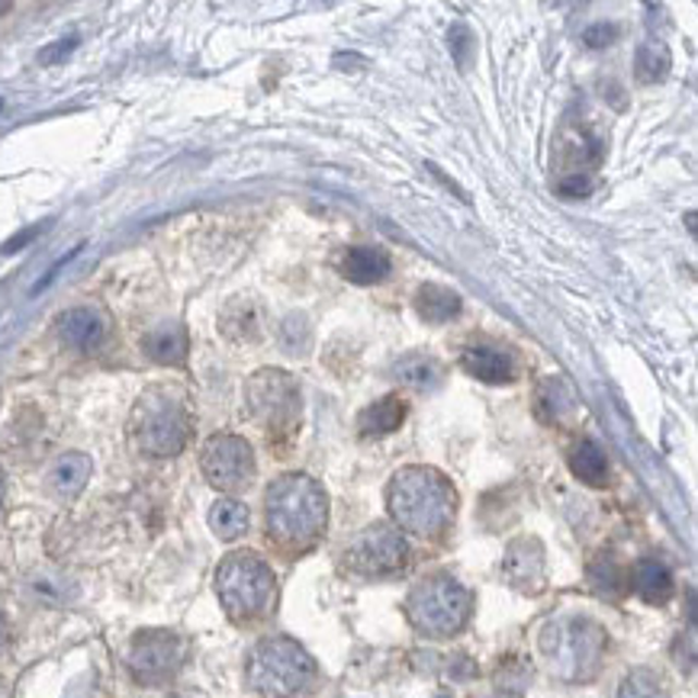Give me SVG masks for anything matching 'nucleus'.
Segmentation results:
<instances>
[{"label": "nucleus", "instance_id": "4be33fe9", "mask_svg": "<svg viewBox=\"0 0 698 698\" xmlns=\"http://www.w3.org/2000/svg\"><path fill=\"white\" fill-rule=\"evenodd\" d=\"M219 329L232 342H255L261 335V322H258L255 303L252 299H232L219 316Z\"/></svg>", "mask_w": 698, "mask_h": 698}, {"label": "nucleus", "instance_id": "ddd939ff", "mask_svg": "<svg viewBox=\"0 0 698 698\" xmlns=\"http://www.w3.org/2000/svg\"><path fill=\"white\" fill-rule=\"evenodd\" d=\"M59 335L74 351H97L107 339V319L90 306H74L59 316Z\"/></svg>", "mask_w": 698, "mask_h": 698}, {"label": "nucleus", "instance_id": "9b49d317", "mask_svg": "<svg viewBox=\"0 0 698 698\" xmlns=\"http://www.w3.org/2000/svg\"><path fill=\"white\" fill-rule=\"evenodd\" d=\"M200 467H204V477L210 480V487H216L219 492H238V489L248 487L258 474L255 451L238 434H212L204 444Z\"/></svg>", "mask_w": 698, "mask_h": 698}, {"label": "nucleus", "instance_id": "a878e982", "mask_svg": "<svg viewBox=\"0 0 698 698\" xmlns=\"http://www.w3.org/2000/svg\"><path fill=\"white\" fill-rule=\"evenodd\" d=\"M589 583H592V589L602 592V596H622V592L628 589L625 570L612 558H605V554L589 563Z\"/></svg>", "mask_w": 698, "mask_h": 698}, {"label": "nucleus", "instance_id": "0eeeda50", "mask_svg": "<svg viewBox=\"0 0 698 698\" xmlns=\"http://www.w3.org/2000/svg\"><path fill=\"white\" fill-rule=\"evenodd\" d=\"M406 615L425 637H451L474 615V592L448 573L428 576L409 592Z\"/></svg>", "mask_w": 698, "mask_h": 698}, {"label": "nucleus", "instance_id": "5701e85b", "mask_svg": "<svg viewBox=\"0 0 698 698\" xmlns=\"http://www.w3.org/2000/svg\"><path fill=\"white\" fill-rule=\"evenodd\" d=\"M248 505H242L238 499H219L210 509V528L219 541H235L248 531Z\"/></svg>", "mask_w": 698, "mask_h": 698}, {"label": "nucleus", "instance_id": "c9c22d12", "mask_svg": "<svg viewBox=\"0 0 698 698\" xmlns=\"http://www.w3.org/2000/svg\"><path fill=\"white\" fill-rule=\"evenodd\" d=\"M0 110H3V100H0Z\"/></svg>", "mask_w": 698, "mask_h": 698}, {"label": "nucleus", "instance_id": "2f4dec72", "mask_svg": "<svg viewBox=\"0 0 698 698\" xmlns=\"http://www.w3.org/2000/svg\"><path fill=\"white\" fill-rule=\"evenodd\" d=\"M42 229H46V225H33V229H23V232H20L16 238H10V242L3 245V252H7V255H13V252H20V245H26V242H33V238H36V235H39Z\"/></svg>", "mask_w": 698, "mask_h": 698}, {"label": "nucleus", "instance_id": "bb28decb", "mask_svg": "<svg viewBox=\"0 0 698 698\" xmlns=\"http://www.w3.org/2000/svg\"><path fill=\"white\" fill-rule=\"evenodd\" d=\"M619 698H670L666 686L657 673L650 670H630L619 686Z\"/></svg>", "mask_w": 698, "mask_h": 698}, {"label": "nucleus", "instance_id": "473e14b6", "mask_svg": "<svg viewBox=\"0 0 698 698\" xmlns=\"http://www.w3.org/2000/svg\"><path fill=\"white\" fill-rule=\"evenodd\" d=\"M7 640H10V630H7V622H3V615H0V653H3V647H7Z\"/></svg>", "mask_w": 698, "mask_h": 698}, {"label": "nucleus", "instance_id": "f8f14e48", "mask_svg": "<svg viewBox=\"0 0 698 698\" xmlns=\"http://www.w3.org/2000/svg\"><path fill=\"white\" fill-rule=\"evenodd\" d=\"M502 579L528 596H538L544 589L548 579V558H544V544L538 538H518L509 544L505 558H502Z\"/></svg>", "mask_w": 698, "mask_h": 698}, {"label": "nucleus", "instance_id": "6e6552de", "mask_svg": "<svg viewBox=\"0 0 698 698\" xmlns=\"http://www.w3.org/2000/svg\"><path fill=\"white\" fill-rule=\"evenodd\" d=\"M245 403L268 431H290L299 419V387L278 367H265L245 383Z\"/></svg>", "mask_w": 698, "mask_h": 698}, {"label": "nucleus", "instance_id": "f257e3e1", "mask_svg": "<svg viewBox=\"0 0 698 698\" xmlns=\"http://www.w3.org/2000/svg\"><path fill=\"white\" fill-rule=\"evenodd\" d=\"M387 505L403 531L416 538H438L454 522L457 492L434 467H403L387 487Z\"/></svg>", "mask_w": 698, "mask_h": 698}, {"label": "nucleus", "instance_id": "aec40b11", "mask_svg": "<svg viewBox=\"0 0 698 698\" xmlns=\"http://www.w3.org/2000/svg\"><path fill=\"white\" fill-rule=\"evenodd\" d=\"M90 470H94L90 457H87V454H81V451H71V454H62V457L52 464L49 483H52V489H56L59 495L74 499L81 489L87 487V480H90Z\"/></svg>", "mask_w": 698, "mask_h": 698}, {"label": "nucleus", "instance_id": "f3484780", "mask_svg": "<svg viewBox=\"0 0 698 698\" xmlns=\"http://www.w3.org/2000/svg\"><path fill=\"white\" fill-rule=\"evenodd\" d=\"M142 351L155 364H184V357H187V329L177 326V322L158 326L142 339Z\"/></svg>", "mask_w": 698, "mask_h": 698}, {"label": "nucleus", "instance_id": "f03ea898", "mask_svg": "<svg viewBox=\"0 0 698 698\" xmlns=\"http://www.w3.org/2000/svg\"><path fill=\"white\" fill-rule=\"evenodd\" d=\"M268 531L283 548H309L329 522V495L309 474H283L265 495Z\"/></svg>", "mask_w": 698, "mask_h": 698}, {"label": "nucleus", "instance_id": "6ab92c4d", "mask_svg": "<svg viewBox=\"0 0 698 698\" xmlns=\"http://www.w3.org/2000/svg\"><path fill=\"white\" fill-rule=\"evenodd\" d=\"M403 419H406V403L400 396H383L380 403L367 406L357 416V428L364 438H383V434H393Z\"/></svg>", "mask_w": 698, "mask_h": 698}, {"label": "nucleus", "instance_id": "9d476101", "mask_svg": "<svg viewBox=\"0 0 698 698\" xmlns=\"http://www.w3.org/2000/svg\"><path fill=\"white\" fill-rule=\"evenodd\" d=\"M342 558L360 576H390L409 563V541L390 525H370L351 541Z\"/></svg>", "mask_w": 698, "mask_h": 698}, {"label": "nucleus", "instance_id": "c756f323", "mask_svg": "<svg viewBox=\"0 0 698 698\" xmlns=\"http://www.w3.org/2000/svg\"><path fill=\"white\" fill-rule=\"evenodd\" d=\"M615 39H619V26H612V23H596V26H589V29L583 33V42H586L589 49L612 46Z\"/></svg>", "mask_w": 698, "mask_h": 698}, {"label": "nucleus", "instance_id": "423d86ee", "mask_svg": "<svg viewBox=\"0 0 698 698\" xmlns=\"http://www.w3.org/2000/svg\"><path fill=\"white\" fill-rule=\"evenodd\" d=\"M191 425L184 396L164 387L142 393L130 419L136 448L148 457H177L191 441Z\"/></svg>", "mask_w": 698, "mask_h": 698}, {"label": "nucleus", "instance_id": "72a5a7b5", "mask_svg": "<svg viewBox=\"0 0 698 698\" xmlns=\"http://www.w3.org/2000/svg\"><path fill=\"white\" fill-rule=\"evenodd\" d=\"M3 502H7V477L0 470V512H3Z\"/></svg>", "mask_w": 698, "mask_h": 698}, {"label": "nucleus", "instance_id": "1a4fd4ad", "mask_svg": "<svg viewBox=\"0 0 698 698\" xmlns=\"http://www.w3.org/2000/svg\"><path fill=\"white\" fill-rule=\"evenodd\" d=\"M187 644L181 634L164 628L139 630L130 644V673L142 686H161L184 666Z\"/></svg>", "mask_w": 698, "mask_h": 698}, {"label": "nucleus", "instance_id": "20e7f679", "mask_svg": "<svg viewBox=\"0 0 698 698\" xmlns=\"http://www.w3.org/2000/svg\"><path fill=\"white\" fill-rule=\"evenodd\" d=\"M245 679L261 698L303 696L316 679V660L290 637H265L245 663Z\"/></svg>", "mask_w": 698, "mask_h": 698}, {"label": "nucleus", "instance_id": "dca6fc26", "mask_svg": "<svg viewBox=\"0 0 698 698\" xmlns=\"http://www.w3.org/2000/svg\"><path fill=\"white\" fill-rule=\"evenodd\" d=\"M461 367L483 380V383H509L515 380V360L499 348H487V345H470L461 357Z\"/></svg>", "mask_w": 698, "mask_h": 698}, {"label": "nucleus", "instance_id": "cd10ccee", "mask_svg": "<svg viewBox=\"0 0 698 698\" xmlns=\"http://www.w3.org/2000/svg\"><path fill=\"white\" fill-rule=\"evenodd\" d=\"M596 191V184H592V177L586 174V171H570V174H563L558 184V194L560 197H566V200H576V197H589Z\"/></svg>", "mask_w": 698, "mask_h": 698}, {"label": "nucleus", "instance_id": "a211bd4d", "mask_svg": "<svg viewBox=\"0 0 698 698\" xmlns=\"http://www.w3.org/2000/svg\"><path fill=\"white\" fill-rule=\"evenodd\" d=\"M570 470L586 487H605L609 483V457H605V451L592 438H583V441L573 444V451H570Z\"/></svg>", "mask_w": 698, "mask_h": 698}, {"label": "nucleus", "instance_id": "f704fd0d", "mask_svg": "<svg viewBox=\"0 0 698 698\" xmlns=\"http://www.w3.org/2000/svg\"><path fill=\"white\" fill-rule=\"evenodd\" d=\"M7 10H10V3H0V16H3Z\"/></svg>", "mask_w": 698, "mask_h": 698}, {"label": "nucleus", "instance_id": "412c9836", "mask_svg": "<svg viewBox=\"0 0 698 698\" xmlns=\"http://www.w3.org/2000/svg\"><path fill=\"white\" fill-rule=\"evenodd\" d=\"M416 313L425 322L441 326V322H448V319H454L461 313V296L454 290L441 286V283H425L416 293Z\"/></svg>", "mask_w": 698, "mask_h": 698}, {"label": "nucleus", "instance_id": "39448f33", "mask_svg": "<svg viewBox=\"0 0 698 698\" xmlns=\"http://www.w3.org/2000/svg\"><path fill=\"white\" fill-rule=\"evenodd\" d=\"M278 576L274 570L252 551H235L216 570V596L225 615L238 625L258 622L274 605Z\"/></svg>", "mask_w": 698, "mask_h": 698}, {"label": "nucleus", "instance_id": "393cba45", "mask_svg": "<svg viewBox=\"0 0 698 698\" xmlns=\"http://www.w3.org/2000/svg\"><path fill=\"white\" fill-rule=\"evenodd\" d=\"M673 69V56L663 42H644L634 59V74L640 84H657Z\"/></svg>", "mask_w": 698, "mask_h": 698}, {"label": "nucleus", "instance_id": "7c9ffc66", "mask_svg": "<svg viewBox=\"0 0 698 698\" xmlns=\"http://www.w3.org/2000/svg\"><path fill=\"white\" fill-rule=\"evenodd\" d=\"M74 49H77V36L59 39L56 46H49V49H42V52H39V62H42V65H56V62L69 59Z\"/></svg>", "mask_w": 698, "mask_h": 698}, {"label": "nucleus", "instance_id": "4468645a", "mask_svg": "<svg viewBox=\"0 0 698 698\" xmlns=\"http://www.w3.org/2000/svg\"><path fill=\"white\" fill-rule=\"evenodd\" d=\"M628 586L647 602V605H666V602L673 599V589H676L670 566L657 558L637 560V563L630 566Z\"/></svg>", "mask_w": 698, "mask_h": 698}, {"label": "nucleus", "instance_id": "c85d7f7f", "mask_svg": "<svg viewBox=\"0 0 698 698\" xmlns=\"http://www.w3.org/2000/svg\"><path fill=\"white\" fill-rule=\"evenodd\" d=\"M448 39H451V52H454L457 65H461V69H467V65H470V52H474V36H470V29L457 23V26L451 29V36H448Z\"/></svg>", "mask_w": 698, "mask_h": 698}, {"label": "nucleus", "instance_id": "b1692460", "mask_svg": "<svg viewBox=\"0 0 698 698\" xmlns=\"http://www.w3.org/2000/svg\"><path fill=\"white\" fill-rule=\"evenodd\" d=\"M393 374H396L400 383H406V387H413L419 393L434 390L441 383V367L428 354H406V357H400L396 367H393Z\"/></svg>", "mask_w": 698, "mask_h": 698}, {"label": "nucleus", "instance_id": "7ed1b4c3", "mask_svg": "<svg viewBox=\"0 0 698 698\" xmlns=\"http://www.w3.org/2000/svg\"><path fill=\"white\" fill-rule=\"evenodd\" d=\"M609 650V630L589 615H560L541 630V657L563 683H589Z\"/></svg>", "mask_w": 698, "mask_h": 698}, {"label": "nucleus", "instance_id": "2eb2a0df", "mask_svg": "<svg viewBox=\"0 0 698 698\" xmlns=\"http://www.w3.org/2000/svg\"><path fill=\"white\" fill-rule=\"evenodd\" d=\"M393 271V261L383 248H374V245H357L348 248L345 261H342V274L357 283V286H370V283H380V280L390 278Z\"/></svg>", "mask_w": 698, "mask_h": 698}]
</instances>
